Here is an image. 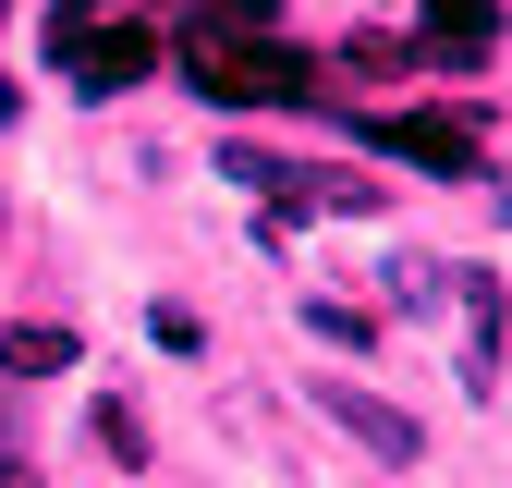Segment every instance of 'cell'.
Returning <instances> with one entry per match:
<instances>
[{
    "label": "cell",
    "mask_w": 512,
    "mask_h": 488,
    "mask_svg": "<svg viewBox=\"0 0 512 488\" xmlns=\"http://www.w3.org/2000/svg\"><path fill=\"white\" fill-rule=\"evenodd\" d=\"M439 293L464 305V269H439V257H391V305H439Z\"/></svg>",
    "instance_id": "9c48e42d"
},
{
    "label": "cell",
    "mask_w": 512,
    "mask_h": 488,
    "mask_svg": "<svg viewBox=\"0 0 512 488\" xmlns=\"http://www.w3.org/2000/svg\"><path fill=\"white\" fill-rule=\"evenodd\" d=\"M220 183H256L281 232H293V220H317V208H342V220H366V208H378V171H342V159H281V147H220Z\"/></svg>",
    "instance_id": "7a4b0ae2"
},
{
    "label": "cell",
    "mask_w": 512,
    "mask_h": 488,
    "mask_svg": "<svg viewBox=\"0 0 512 488\" xmlns=\"http://www.w3.org/2000/svg\"><path fill=\"white\" fill-rule=\"evenodd\" d=\"M305 330L342 342V354H378V305H354V293H305Z\"/></svg>",
    "instance_id": "ba28073f"
},
{
    "label": "cell",
    "mask_w": 512,
    "mask_h": 488,
    "mask_svg": "<svg viewBox=\"0 0 512 488\" xmlns=\"http://www.w3.org/2000/svg\"><path fill=\"white\" fill-rule=\"evenodd\" d=\"M415 61H439V74H488V61H500V0H427Z\"/></svg>",
    "instance_id": "8992f818"
},
{
    "label": "cell",
    "mask_w": 512,
    "mask_h": 488,
    "mask_svg": "<svg viewBox=\"0 0 512 488\" xmlns=\"http://www.w3.org/2000/svg\"><path fill=\"white\" fill-rule=\"evenodd\" d=\"M366 147H391L403 171H439V183H476L488 171V122L476 110H391V122H366Z\"/></svg>",
    "instance_id": "277c9868"
},
{
    "label": "cell",
    "mask_w": 512,
    "mask_h": 488,
    "mask_svg": "<svg viewBox=\"0 0 512 488\" xmlns=\"http://www.w3.org/2000/svg\"><path fill=\"white\" fill-rule=\"evenodd\" d=\"M317 415H330V427H342V440H354L366 464H415V452H427V427H415L403 403L354 391V379H317Z\"/></svg>",
    "instance_id": "5b68a950"
},
{
    "label": "cell",
    "mask_w": 512,
    "mask_h": 488,
    "mask_svg": "<svg viewBox=\"0 0 512 488\" xmlns=\"http://www.w3.org/2000/svg\"><path fill=\"white\" fill-rule=\"evenodd\" d=\"M464 391L500 403V318H464Z\"/></svg>",
    "instance_id": "30bf717a"
},
{
    "label": "cell",
    "mask_w": 512,
    "mask_h": 488,
    "mask_svg": "<svg viewBox=\"0 0 512 488\" xmlns=\"http://www.w3.org/2000/svg\"><path fill=\"white\" fill-rule=\"evenodd\" d=\"M49 74H74L86 98L147 86L159 74V25L147 13H49Z\"/></svg>",
    "instance_id": "3957f363"
},
{
    "label": "cell",
    "mask_w": 512,
    "mask_h": 488,
    "mask_svg": "<svg viewBox=\"0 0 512 488\" xmlns=\"http://www.w3.org/2000/svg\"><path fill=\"white\" fill-rule=\"evenodd\" d=\"M208 37H269V0H196Z\"/></svg>",
    "instance_id": "7c38bea8"
},
{
    "label": "cell",
    "mask_w": 512,
    "mask_h": 488,
    "mask_svg": "<svg viewBox=\"0 0 512 488\" xmlns=\"http://www.w3.org/2000/svg\"><path fill=\"white\" fill-rule=\"evenodd\" d=\"M147 342H159V354H208V330H196V305H147Z\"/></svg>",
    "instance_id": "4fadbf2b"
},
{
    "label": "cell",
    "mask_w": 512,
    "mask_h": 488,
    "mask_svg": "<svg viewBox=\"0 0 512 488\" xmlns=\"http://www.w3.org/2000/svg\"><path fill=\"white\" fill-rule=\"evenodd\" d=\"M74 354H86V342L61 330V318H13V330H0V391H13V379H61Z\"/></svg>",
    "instance_id": "52a82bcc"
},
{
    "label": "cell",
    "mask_w": 512,
    "mask_h": 488,
    "mask_svg": "<svg viewBox=\"0 0 512 488\" xmlns=\"http://www.w3.org/2000/svg\"><path fill=\"white\" fill-rule=\"evenodd\" d=\"M49 13H98V0H49Z\"/></svg>",
    "instance_id": "5bb4252c"
},
{
    "label": "cell",
    "mask_w": 512,
    "mask_h": 488,
    "mask_svg": "<svg viewBox=\"0 0 512 488\" xmlns=\"http://www.w3.org/2000/svg\"><path fill=\"white\" fill-rule=\"evenodd\" d=\"M183 86L220 98V110H293V98H317V61L293 37H196L183 49Z\"/></svg>",
    "instance_id": "6da1fadb"
},
{
    "label": "cell",
    "mask_w": 512,
    "mask_h": 488,
    "mask_svg": "<svg viewBox=\"0 0 512 488\" xmlns=\"http://www.w3.org/2000/svg\"><path fill=\"white\" fill-rule=\"evenodd\" d=\"M86 427H98V452H110V464H147V427H135V403H98Z\"/></svg>",
    "instance_id": "8fae6325"
}]
</instances>
